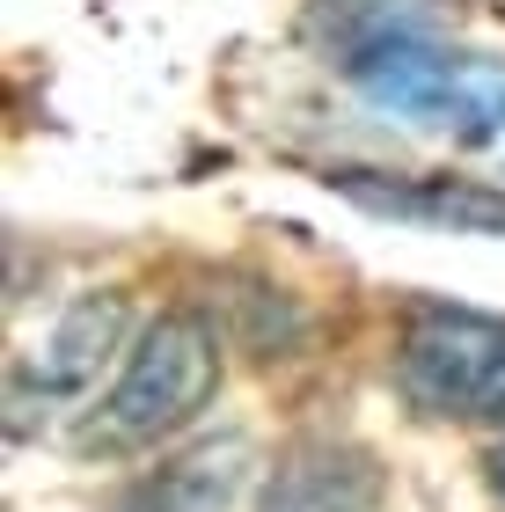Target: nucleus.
I'll use <instances>...</instances> for the list:
<instances>
[{
    "label": "nucleus",
    "mask_w": 505,
    "mask_h": 512,
    "mask_svg": "<svg viewBox=\"0 0 505 512\" xmlns=\"http://www.w3.org/2000/svg\"><path fill=\"white\" fill-rule=\"evenodd\" d=\"M213 388H220V337L198 315H154L140 344L125 352L110 395L88 410L81 447H96V454L162 447L169 432H183L213 403Z\"/></svg>",
    "instance_id": "obj_1"
},
{
    "label": "nucleus",
    "mask_w": 505,
    "mask_h": 512,
    "mask_svg": "<svg viewBox=\"0 0 505 512\" xmlns=\"http://www.w3.org/2000/svg\"><path fill=\"white\" fill-rule=\"evenodd\" d=\"M344 74L359 81V96H374L381 110H396L410 125L432 132H469L491 139L505 125V66L476 52H447L418 30H374L344 52Z\"/></svg>",
    "instance_id": "obj_2"
},
{
    "label": "nucleus",
    "mask_w": 505,
    "mask_h": 512,
    "mask_svg": "<svg viewBox=\"0 0 505 512\" xmlns=\"http://www.w3.org/2000/svg\"><path fill=\"white\" fill-rule=\"evenodd\" d=\"M396 388L425 417L462 425H505V315L447 308L432 300L403 322L396 344Z\"/></svg>",
    "instance_id": "obj_3"
},
{
    "label": "nucleus",
    "mask_w": 505,
    "mask_h": 512,
    "mask_svg": "<svg viewBox=\"0 0 505 512\" xmlns=\"http://www.w3.org/2000/svg\"><path fill=\"white\" fill-rule=\"evenodd\" d=\"M330 191L381 220H425V227H454V235H505V191L484 183H454V176H381V169H337Z\"/></svg>",
    "instance_id": "obj_4"
},
{
    "label": "nucleus",
    "mask_w": 505,
    "mask_h": 512,
    "mask_svg": "<svg viewBox=\"0 0 505 512\" xmlns=\"http://www.w3.org/2000/svg\"><path fill=\"white\" fill-rule=\"evenodd\" d=\"M257 512H381V461L352 439H301L271 469Z\"/></svg>",
    "instance_id": "obj_5"
},
{
    "label": "nucleus",
    "mask_w": 505,
    "mask_h": 512,
    "mask_svg": "<svg viewBox=\"0 0 505 512\" xmlns=\"http://www.w3.org/2000/svg\"><path fill=\"white\" fill-rule=\"evenodd\" d=\"M118 330H125V300L118 293H81L52 330L37 337V352L22 359L15 395H81L88 381L103 374V359L118 352Z\"/></svg>",
    "instance_id": "obj_6"
},
{
    "label": "nucleus",
    "mask_w": 505,
    "mask_h": 512,
    "mask_svg": "<svg viewBox=\"0 0 505 512\" xmlns=\"http://www.w3.org/2000/svg\"><path fill=\"white\" fill-rule=\"evenodd\" d=\"M242 461H249L242 439H205V447H191V454L162 461L154 476H140L118 498V512H227L235 491H242Z\"/></svg>",
    "instance_id": "obj_7"
},
{
    "label": "nucleus",
    "mask_w": 505,
    "mask_h": 512,
    "mask_svg": "<svg viewBox=\"0 0 505 512\" xmlns=\"http://www.w3.org/2000/svg\"><path fill=\"white\" fill-rule=\"evenodd\" d=\"M484 469H491V491H498V505H505V439L484 454Z\"/></svg>",
    "instance_id": "obj_8"
}]
</instances>
